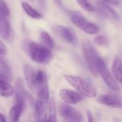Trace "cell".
<instances>
[{
	"instance_id": "cell-1",
	"label": "cell",
	"mask_w": 122,
	"mask_h": 122,
	"mask_svg": "<svg viewBox=\"0 0 122 122\" xmlns=\"http://www.w3.org/2000/svg\"><path fill=\"white\" fill-rule=\"evenodd\" d=\"M23 49L34 61L39 64H46L51 58V51L49 48L34 41H24Z\"/></svg>"
},
{
	"instance_id": "cell-2",
	"label": "cell",
	"mask_w": 122,
	"mask_h": 122,
	"mask_svg": "<svg viewBox=\"0 0 122 122\" xmlns=\"http://www.w3.org/2000/svg\"><path fill=\"white\" fill-rule=\"evenodd\" d=\"M64 77L69 84L75 88L83 96L90 98L95 97L97 96V92L96 89L91 84L81 79V77L68 74L64 75Z\"/></svg>"
},
{
	"instance_id": "cell-3",
	"label": "cell",
	"mask_w": 122,
	"mask_h": 122,
	"mask_svg": "<svg viewBox=\"0 0 122 122\" xmlns=\"http://www.w3.org/2000/svg\"><path fill=\"white\" fill-rule=\"evenodd\" d=\"M82 51L85 61L91 72L94 76H97L99 75L97 69V60L99 56H98L97 51L89 41H85L82 46Z\"/></svg>"
},
{
	"instance_id": "cell-4",
	"label": "cell",
	"mask_w": 122,
	"mask_h": 122,
	"mask_svg": "<svg viewBox=\"0 0 122 122\" xmlns=\"http://www.w3.org/2000/svg\"><path fill=\"white\" fill-rule=\"evenodd\" d=\"M71 20L79 29L89 34H97L100 31L98 26L87 21L79 12H72L71 14Z\"/></svg>"
},
{
	"instance_id": "cell-5",
	"label": "cell",
	"mask_w": 122,
	"mask_h": 122,
	"mask_svg": "<svg viewBox=\"0 0 122 122\" xmlns=\"http://www.w3.org/2000/svg\"><path fill=\"white\" fill-rule=\"evenodd\" d=\"M49 101V91L46 85L40 89L37 94V99L35 102V114L40 119L44 117Z\"/></svg>"
},
{
	"instance_id": "cell-6",
	"label": "cell",
	"mask_w": 122,
	"mask_h": 122,
	"mask_svg": "<svg viewBox=\"0 0 122 122\" xmlns=\"http://www.w3.org/2000/svg\"><path fill=\"white\" fill-rule=\"evenodd\" d=\"M97 69L99 74L101 75L102 78L108 86L114 91L119 90V85L117 83L116 79L112 75L106 63L100 57H99L97 60Z\"/></svg>"
},
{
	"instance_id": "cell-7",
	"label": "cell",
	"mask_w": 122,
	"mask_h": 122,
	"mask_svg": "<svg viewBox=\"0 0 122 122\" xmlns=\"http://www.w3.org/2000/svg\"><path fill=\"white\" fill-rule=\"evenodd\" d=\"M59 113L61 117L68 122H81L83 120L81 112L66 103L60 105Z\"/></svg>"
},
{
	"instance_id": "cell-8",
	"label": "cell",
	"mask_w": 122,
	"mask_h": 122,
	"mask_svg": "<svg viewBox=\"0 0 122 122\" xmlns=\"http://www.w3.org/2000/svg\"><path fill=\"white\" fill-rule=\"evenodd\" d=\"M59 97L68 104H76L84 99L81 93L66 89H61L59 92Z\"/></svg>"
},
{
	"instance_id": "cell-9",
	"label": "cell",
	"mask_w": 122,
	"mask_h": 122,
	"mask_svg": "<svg viewBox=\"0 0 122 122\" xmlns=\"http://www.w3.org/2000/svg\"><path fill=\"white\" fill-rule=\"evenodd\" d=\"M55 34L63 41L69 44H75L76 41V35L71 29L61 25H56L53 27Z\"/></svg>"
},
{
	"instance_id": "cell-10",
	"label": "cell",
	"mask_w": 122,
	"mask_h": 122,
	"mask_svg": "<svg viewBox=\"0 0 122 122\" xmlns=\"http://www.w3.org/2000/svg\"><path fill=\"white\" fill-rule=\"evenodd\" d=\"M98 102L101 104L115 108L121 109L122 108V99L112 94H103L98 98Z\"/></svg>"
},
{
	"instance_id": "cell-11",
	"label": "cell",
	"mask_w": 122,
	"mask_h": 122,
	"mask_svg": "<svg viewBox=\"0 0 122 122\" xmlns=\"http://www.w3.org/2000/svg\"><path fill=\"white\" fill-rule=\"evenodd\" d=\"M16 92L15 95V103L16 104H19L24 107L25 101L26 98L29 97V95L24 89L23 80L21 78H19L17 79L16 83Z\"/></svg>"
},
{
	"instance_id": "cell-12",
	"label": "cell",
	"mask_w": 122,
	"mask_h": 122,
	"mask_svg": "<svg viewBox=\"0 0 122 122\" xmlns=\"http://www.w3.org/2000/svg\"><path fill=\"white\" fill-rule=\"evenodd\" d=\"M98 9L100 14L106 18L115 21L119 19V16L117 13L104 1H99Z\"/></svg>"
},
{
	"instance_id": "cell-13",
	"label": "cell",
	"mask_w": 122,
	"mask_h": 122,
	"mask_svg": "<svg viewBox=\"0 0 122 122\" xmlns=\"http://www.w3.org/2000/svg\"><path fill=\"white\" fill-rule=\"evenodd\" d=\"M0 35L4 39H9L12 36V29L9 21L0 15Z\"/></svg>"
},
{
	"instance_id": "cell-14",
	"label": "cell",
	"mask_w": 122,
	"mask_h": 122,
	"mask_svg": "<svg viewBox=\"0 0 122 122\" xmlns=\"http://www.w3.org/2000/svg\"><path fill=\"white\" fill-rule=\"evenodd\" d=\"M24 74L26 82L27 84L28 87L31 91L34 86V74L35 70L29 64H26L24 66Z\"/></svg>"
},
{
	"instance_id": "cell-15",
	"label": "cell",
	"mask_w": 122,
	"mask_h": 122,
	"mask_svg": "<svg viewBox=\"0 0 122 122\" xmlns=\"http://www.w3.org/2000/svg\"><path fill=\"white\" fill-rule=\"evenodd\" d=\"M112 70L115 79L120 84H122V61L120 58L116 57L114 59Z\"/></svg>"
},
{
	"instance_id": "cell-16",
	"label": "cell",
	"mask_w": 122,
	"mask_h": 122,
	"mask_svg": "<svg viewBox=\"0 0 122 122\" xmlns=\"http://www.w3.org/2000/svg\"><path fill=\"white\" fill-rule=\"evenodd\" d=\"M23 109L24 107L19 104H15L13 106L9 112V119L13 122H17L20 118Z\"/></svg>"
},
{
	"instance_id": "cell-17",
	"label": "cell",
	"mask_w": 122,
	"mask_h": 122,
	"mask_svg": "<svg viewBox=\"0 0 122 122\" xmlns=\"http://www.w3.org/2000/svg\"><path fill=\"white\" fill-rule=\"evenodd\" d=\"M22 8L24 10V11L27 14V15H29L30 17L35 19H39L41 18V14H39L36 10H35L29 4H28L27 2H22L21 4Z\"/></svg>"
},
{
	"instance_id": "cell-18",
	"label": "cell",
	"mask_w": 122,
	"mask_h": 122,
	"mask_svg": "<svg viewBox=\"0 0 122 122\" xmlns=\"http://www.w3.org/2000/svg\"><path fill=\"white\" fill-rule=\"evenodd\" d=\"M14 93V88L8 82L0 83V95L4 97H9Z\"/></svg>"
},
{
	"instance_id": "cell-19",
	"label": "cell",
	"mask_w": 122,
	"mask_h": 122,
	"mask_svg": "<svg viewBox=\"0 0 122 122\" xmlns=\"http://www.w3.org/2000/svg\"><path fill=\"white\" fill-rule=\"evenodd\" d=\"M40 39L45 46L49 48L50 49L54 47V41L46 31H41L40 33Z\"/></svg>"
},
{
	"instance_id": "cell-20",
	"label": "cell",
	"mask_w": 122,
	"mask_h": 122,
	"mask_svg": "<svg viewBox=\"0 0 122 122\" xmlns=\"http://www.w3.org/2000/svg\"><path fill=\"white\" fill-rule=\"evenodd\" d=\"M47 122H56V104L54 98L51 99L49 107V115L48 118L46 119Z\"/></svg>"
},
{
	"instance_id": "cell-21",
	"label": "cell",
	"mask_w": 122,
	"mask_h": 122,
	"mask_svg": "<svg viewBox=\"0 0 122 122\" xmlns=\"http://www.w3.org/2000/svg\"><path fill=\"white\" fill-rule=\"evenodd\" d=\"M95 44L99 46H104V47H107L109 45V41L107 39V37L104 36H97L94 38V39Z\"/></svg>"
},
{
	"instance_id": "cell-22",
	"label": "cell",
	"mask_w": 122,
	"mask_h": 122,
	"mask_svg": "<svg viewBox=\"0 0 122 122\" xmlns=\"http://www.w3.org/2000/svg\"><path fill=\"white\" fill-rule=\"evenodd\" d=\"M76 1L78 4L80 5V6L84 10L89 11V12H92L94 10V6L87 0H76Z\"/></svg>"
},
{
	"instance_id": "cell-23",
	"label": "cell",
	"mask_w": 122,
	"mask_h": 122,
	"mask_svg": "<svg viewBox=\"0 0 122 122\" xmlns=\"http://www.w3.org/2000/svg\"><path fill=\"white\" fill-rule=\"evenodd\" d=\"M10 14V11L3 0H0V15L2 16H7Z\"/></svg>"
},
{
	"instance_id": "cell-24",
	"label": "cell",
	"mask_w": 122,
	"mask_h": 122,
	"mask_svg": "<svg viewBox=\"0 0 122 122\" xmlns=\"http://www.w3.org/2000/svg\"><path fill=\"white\" fill-rule=\"evenodd\" d=\"M11 80V76L9 74V73H3L0 74V83L2 82H9Z\"/></svg>"
},
{
	"instance_id": "cell-25",
	"label": "cell",
	"mask_w": 122,
	"mask_h": 122,
	"mask_svg": "<svg viewBox=\"0 0 122 122\" xmlns=\"http://www.w3.org/2000/svg\"><path fill=\"white\" fill-rule=\"evenodd\" d=\"M102 1L104 2H105L107 4H111V5L117 6V5L119 4V0H102Z\"/></svg>"
},
{
	"instance_id": "cell-26",
	"label": "cell",
	"mask_w": 122,
	"mask_h": 122,
	"mask_svg": "<svg viewBox=\"0 0 122 122\" xmlns=\"http://www.w3.org/2000/svg\"><path fill=\"white\" fill-rule=\"evenodd\" d=\"M6 52V46L3 44V42L0 40V55H4Z\"/></svg>"
},
{
	"instance_id": "cell-27",
	"label": "cell",
	"mask_w": 122,
	"mask_h": 122,
	"mask_svg": "<svg viewBox=\"0 0 122 122\" xmlns=\"http://www.w3.org/2000/svg\"><path fill=\"white\" fill-rule=\"evenodd\" d=\"M86 114H87V117H88V121L89 122H93L94 119H93L92 114V113H91V112L89 110H88L86 112Z\"/></svg>"
},
{
	"instance_id": "cell-28",
	"label": "cell",
	"mask_w": 122,
	"mask_h": 122,
	"mask_svg": "<svg viewBox=\"0 0 122 122\" xmlns=\"http://www.w3.org/2000/svg\"><path fill=\"white\" fill-rule=\"evenodd\" d=\"M6 122V119L5 117H4L3 114H0V122Z\"/></svg>"
},
{
	"instance_id": "cell-29",
	"label": "cell",
	"mask_w": 122,
	"mask_h": 122,
	"mask_svg": "<svg viewBox=\"0 0 122 122\" xmlns=\"http://www.w3.org/2000/svg\"><path fill=\"white\" fill-rule=\"evenodd\" d=\"M54 1L58 4L59 5H61L62 4V0H54Z\"/></svg>"
},
{
	"instance_id": "cell-30",
	"label": "cell",
	"mask_w": 122,
	"mask_h": 122,
	"mask_svg": "<svg viewBox=\"0 0 122 122\" xmlns=\"http://www.w3.org/2000/svg\"></svg>"
}]
</instances>
